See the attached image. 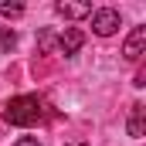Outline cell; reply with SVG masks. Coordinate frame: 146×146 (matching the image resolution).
I'll use <instances>...</instances> for the list:
<instances>
[{
	"label": "cell",
	"instance_id": "3",
	"mask_svg": "<svg viewBox=\"0 0 146 146\" xmlns=\"http://www.w3.org/2000/svg\"><path fill=\"white\" fill-rule=\"evenodd\" d=\"M143 48H146V24H139V27H133V34L126 37V48H122L126 61H139L143 58Z\"/></svg>",
	"mask_w": 146,
	"mask_h": 146
},
{
	"label": "cell",
	"instance_id": "7",
	"mask_svg": "<svg viewBox=\"0 0 146 146\" xmlns=\"http://www.w3.org/2000/svg\"><path fill=\"white\" fill-rule=\"evenodd\" d=\"M14 44H17V34H14L10 27H0V48H3V51H10Z\"/></svg>",
	"mask_w": 146,
	"mask_h": 146
},
{
	"label": "cell",
	"instance_id": "10",
	"mask_svg": "<svg viewBox=\"0 0 146 146\" xmlns=\"http://www.w3.org/2000/svg\"><path fill=\"white\" fill-rule=\"evenodd\" d=\"M14 146H41V143H37V136H21Z\"/></svg>",
	"mask_w": 146,
	"mask_h": 146
},
{
	"label": "cell",
	"instance_id": "8",
	"mask_svg": "<svg viewBox=\"0 0 146 146\" xmlns=\"http://www.w3.org/2000/svg\"><path fill=\"white\" fill-rule=\"evenodd\" d=\"M0 14H3V17H21L24 7H21V3H0Z\"/></svg>",
	"mask_w": 146,
	"mask_h": 146
},
{
	"label": "cell",
	"instance_id": "9",
	"mask_svg": "<svg viewBox=\"0 0 146 146\" xmlns=\"http://www.w3.org/2000/svg\"><path fill=\"white\" fill-rule=\"evenodd\" d=\"M51 44H54V34H51V31H44V34H41V48H44V51H51Z\"/></svg>",
	"mask_w": 146,
	"mask_h": 146
},
{
	"label": "cell",
	"instance_id": "2",
	"mask_svg": "<svg viewBox=\"0 0 146 146\" xmlns=\"http://www.w3.org/2000/svg\"><path fill=\"white\" fill-rule=\"evenodd\" d=\"M119 24H122V17H119V10H112V7H102V10H95L92 14V31L99 37H109L119 31Z\"/></svg>",
	"mask_w": 146,
	"mask_h": 146
},
{
	"label": "cell",
	"instance_id": "5",
	"mask_svg": "<svg viewBox=\"0 0 146 146\" xmlns=\"http://www.w3.org/2000/svg\"><path fill=\"white\" fill-rule=\"evenodd\" d=\"M126 129H129V136H133V139H143V133H146V109H143V106H133Z\"/></svg>",
	"mask_w": 146,
	"mask_h": 146
},
{
	"label": "cell",
	"instance_id": "6",
	"mask_svg": "<svg viewBox=\"0 0 146 146\" xmlns=\"http://www.w3.org/2000/svg\"><path fill=\"white\" fill-rule=\"evenodd\" d=\"M54 14L58 17H68V21H78V17H88L92 7L88 3H54Z\"/></svg>",
	"mask_w": 146,
	"mask_h": 146
},
{
	"label": "cell",
	"instance_id": "1",
	"mask_svg": "<svg viewBox=\"0 0 146 146\" xmlns=\"http://www.w3.org/2000/svg\"><path fill=\"white\" fill-rule=\"evenodd\" d=\"M41 115H44V109H41V99L37 95H17L3 109V119L10 126H34Z\"/></svg>",
	"mask_w": 146,
	"mask_h": 146
},
{
	"label": "cell",
	"instance_id": "4",
	"mask_svg": "<svg viewBox=\"0 0 146 146\" xmlns=\"http://www.w3.org/2000/svg\"><path fill=\"white\" fill-rule=\"evenodd\" d=\"M82 44H85V34L78 31V27H65V34L58 37V51L68 58V54H75V51H82Z\"/></svg>",
	"mask_w": 146,
	"mask_h": 146
}]
</instances>
